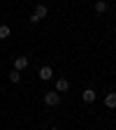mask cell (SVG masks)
Instances as JSON below:
<instances>
[{
    "label": "cell",
    "mask_w": 116,
    "mask_h": 130,
    "mask_svg": "<svg viewBox=\"0 0 116 130\" xmlns=\"http://www.w3.org/2000/svg\"><path fill=\"white\" fill-rule=\"evenodd\" d=\"M46 14H49V7H46V5H37V7H35V12L30 14V21H32V23H37V21H42V19H44Z\"/></svg>",
    "instance_id": "6da1fadb"
},
{
    "label": "cell",
    "mask_w": 116,
    "mask_h": 130,
    "mask_svg": "<svg viewBox=\"0 0 116 130\" xmlns=\"http://www.w3.org/2000/svg\"><path fill=\"white\" fill-rule=\"evenodd\" d=\"M44 102H46L49 107H56V105L60 102V93H56V91H49V93H44Z\"/></svg>",
    "instance_id": "7a4b0ae2"
},
{
    "label": "cell",
    "mask_w": 116,
    "mask_h": 130,
    "mask_svg": "<svg viewBox=\"0 0 116 130\" xmlns=\"http://www.w3.org/2000/svg\"><path fill=\"white\" fill-rule=\"evenodd\" d=\"M26 68H28V58H26V56H16V58H14V70L21 72V70H26Z\"/></svg>",
    "instance_id": "3957f363"
},
{
    "label": "cell",
    "mask_w": 116,
    "mask_h": 130,
    "mask_svg": "<svg viewBox=\"0 0 116 130\" xmlns=\"http://www.w3.org/2000/svg\"><path fill=\"white\" fill-rule=\"evenodd\" d=\"M68 88H70V81L68 79H58L56 81V93H65Z\"/></svg>",
    "instance_id": "277c9868"
},
{
    "label": "cell",
    "mask_w": 116,
    "mask_h": 130,
    "mask_svg": "<svg viewBox=\"0 0 116 130\" xmlns=\"http://www.w3.org/2000/svg\"><path fill=\"white\" fill-rule=\"evenodd\" d=\"M54 77V72H51V68H49V65H44V68L40 70V79L42 81H49V79H51Z\"/></svg>",
    "instance_id": "5b68a950"
},
{
    "label": "cell",
    "mask_w": 116,
    "mask_h": 130,
    "mask_svg": "<svg viewBox=\"0 0 116 130\" xmlns=\"http://www.w3.org/2000/svg\"><path fill=\"white\" fill-rule=\"evenodd\" d=\"M81 100H84V102H93L95 100V91L93 88H86L84 93H81Z\"/></svg>",
    "instance_id": "8992f818"
},
{
    "label": "cell",
    "mask_w": 116,
    "mask_h": 130,
    "mask_svg": "<svg viewBox=\"0 0 116 130\" xmlns=\"http://www.w3.org/2000/svg\"><path fill=\"white\" fill-rule=\"evenodd\" d=\"M105 105H107L109 109H114V107H116V93H107V98H105Z\"/></svg>",
    "instance_id": "52a82bcc"
},
{
    "label": "cell",
    "mask_w": 116,
    "mask_h": 130,
    "mask_svg": "<svg viewBox=\"0 0 116 130\" xmlns=\"http://www.w3.org/2000/svg\"><path fill=\"white\" fill-rule=\"evenodd\" d=\"M95 12L97 14H105L107 12V0H97V3H95Z\"/></svg>",
    "instance_id": "ba28073f"
},
{
    "label": "cell",
    "mask_w": 116,
    "mask_h": 130,
    "mask_svg": "<svg viewBox=\"0 0 116 130\" xmlns=\"http://www.w3.org/2000/svg\"><path fill=\"white\" fill-rule=\"evenodd\" d=\"M19 79H21V72H19V70H12V72H9V81H12V84H16Z\"/></svg>",
    "instance_id": "9c48e42d"
},
{
    "label": "cell",
    "mask_w": 116,
    "mask_h": 130,
    "mask_svg": "<svg viewBox=\"0 0 116 130\" xmlns=\"http://www.w3.org/2000/svg\"><path fill=\"white\" fill-rule=\"evenodd\" d=\"M9 37V26H0V40Z\"/></svg>",
    "instance_id": "30bf717a"
},
{
    "label": "cell",
    "mask_w": 116,
    "mask_h": 130,
    "mask_svg": "<svg viewBox=\"0 0 116 130\" xmlns=\"http://www.w3.org/2000/svg\"><path fill=\"white\" fill-rule=\"evenodd\" d=\"M51 130H58V128H51Z\"/></svg>",
    "instance_id": "8fae6325"
}]
</instances>
